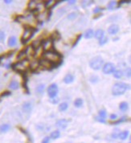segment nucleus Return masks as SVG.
<instances>
[{"instance_id": "393cba45", "label": "nucleus", "mask_w": 131, "mask_h": 143, "mask_svg": "<svg viewBox=\"0 0 131 143\" xmlns=\"http://www.w3.org/2000/svg\"><path fill=\"white\" fill-rule=\"evenodd\" d=\"M44 88H45V85H43V84H41V85H40L39 86H37V88H36V92L41 94V93H43V91H44Z\"/></svg>"}, {"instance_id": "c03bdc74", "label": "nucleus", "mask_w": 131, "mask_h": 143, "mask_svg": "<svg viewBox=\"0 0 131 143\" xmlns=\"http://www.w3.org/2000/svg\"><path fill=\"white\" fill-rule=\"evenodd\" d=\"M52 3V1H46L45 3H44V6L47 7L49 4H51V3Z\"/></svg>"}, {"instance_id": "dca6fc26", "label": "nucleus", "mask_w": 131, "mask_h": 143, "mask_svg": "<svg viewBox=\"0 0 131 143\" xmlns=\"http://www.w3.org/2000/svg\"><path fill=\"white\" fill-rule=\"evenodd\" d=\"M60 35L58 32H53L52 35H51V37H50V40L53 41V40H60Z\"/></svg>"}, {"instance_id": "aec40b11", "label": "nucleus", "mask_w": 131, "mask_h": 143, "mask_svg": "<svg viewBox=\"0 0 131 143\" xmlns=\"http://www.w3.org/2000/svg\"><path fill=\"white\" fill-rule=\"evenodd\" d=\"M40 46H41V41H40V40H35V41H33V43H32V48H33L35 51L37 50Z\"/></svg>"}, {"instance_id": "2f4dec72", "label": "nucleus", "mask_w": 131, "mask_h": 143, "mask_svg": "<svg viewBox=\"0 0 131 143\" xmlns=\"http://www.w3.org/2000/svg\"><path fill=\"white\" fill-rule=\"evenodd\" d=\"M99 78L97 76H96V75H93V76L90 77V81L93 82V83H97L98 81Z\"/></svg>"}, {"instance_id": "423d86ee", "label": "nucleus", "mask_w": 131, "mask_h": 143, "mask_svg": "<svg viewBox=\"0 0 131 143\" xmlns=\"http://www.w3.org/2000/svg\"><path fill=\"white\" fill-rule=\"evenodd\" d=\"M68 125V120L67 119H60L56 122V126L60 128V129H65Z\"/></svg>"}, {"instance_id": "f03ea898", "label": "nucleus", "mask_w": 131, "mask_h": 143, "mask_svg": "<svg viewBox=\"0 0 131 143\" xmlns=\"http://www.w3.org/2000/svg\"><path fill=\"white\" fill-rule=\"evenodd\" d=\"M36 31H38V29H35L33 27H27V28H25V31L24 32V35L22 36L21 38V42L23 44L26 43L27 41L30 40L32 36L34 35L35 32Z\"/></svg>"}, {"instance_id": "cd10ccee", "label": "nucleus", "mask_w": 131, "mask_h": 143, "mask_svg": "<svg viewBox=\"0 0 131 143\" xmlns=\"http://www.w3.org/2000/svg\"><path fill=\"white\" fill-rule=\"evenodd\" d=\"M81 37H82V34H79V35H77V37H76V40L74 41L73 44H72V48H75V46H76V44L78 43V42H79L80 40H81Z\"/></svg>"}, {"instance_id": "f257e3e1", "label": "nucleus", "mask_w": 131, "mask_h": 143, "mask_svg": "<svg viewBox=\"0 0 131 143\" xmlns=\"http://www.w3.org/2000/svg\"><path fill=\"white\" fill-rule=\"evenodd\" d=\"M128 88V85L127 84L124 82H117L116 84H114V85L113 86L112 88V93L113 95L114 96H120L124 94L125 92Z\"/></svg>"}, {"instance_id": "0eeeda50", "label": "nucleus", "mask_w": 131, "mask_h": 143, "mask_svg": "<svg viewBox=\"0 0 131 143\" xmlns=\"http://www.w3.org/2000/svg\"><path fill=\"white\" fill-rule=\"evenodd\" d=\"M119 32V27L117 24H112L108 28V32L110 35H116Z\"/></svg>"}, {"instance_id": "ddd939ff", "label": "nucleus", "mask_w": 131, "mask_h": 143, "mask_svg": "<svg viewBox=\"0 0 131 143\" xmlns=\"http://www.w3.org/2000/svg\"><path fill=\"white\" fill-rule=\"evenodd\" d=\"M11 129V125L9 124H3L0 125V133H6Z\"/></svg>"}, {"instance_id": "1a4fd4ad", "label": "nucleus", "mask_w": 131, "mask_h": 143, "mask_svg": "<svg viewBox=\"0 0 131 143\" xmlns=\"http://www.w3.org/2000/svg\"><path fill=\"white\" fill-rule=\"evenodd\" d=\"M17 43V39L16 36H11L8 39V42H7V44H8L9 47H14L16 46Z\"/></svg>"}, {"instance_id": "a878e982", "label": "nucleus", "mask_w": 131, "mask_h": 143, "mask_svg": "<svg viewBox=\"0 0 131 143\" xmlns=\"http://www.w3.org/2000/svg\"><path fill=\"white\" fill-rule=\"evenodd\" d=\"M98 117L102 118V119H105L106 117V112L105 110H100L99 112H98Z\"/></svg>"}, {"instance_id": "39448f33", "label": "nucleus", "mask_w": 131, "mask_h": 143, "mask_svg": "<svg viewBox=\"0 0 131 143\" xmlns=\"http://www.w3.org/2000/svg\"><path fill=\"white\" fill-rule=\"evenodd\" d=\"M102 71H103V73L105 74H110V73H113L114 71H115V66L113 64L109 62V63H106L103 69H102Z\"/></svg>"}, {"instance_id": "f3484780", "label": "nucleus", "mask_w": 131, "mask_h": 143, "mask_svg": "<svg viewBox=\"0 0 131 143\" xmlns=\"http://www.w3.org/2000/svg\"><path fill=\"white\" fill-rule=\"evenodd\" d=\"M29 48H30V47H27V48H24L22 51H20L19 52V54L17 55V59H21L23 56H26L27 51V50L29 49Z\"/></svg>"}, {"instance_id": "c9c22d12", "label": "nucleus", "mask_w": 131, "mask_h": 143, "mask_svg": "<svg viewBox=\"0 0 131 143\" xmlns=\"http://www.w3.org/2000/svg\"><path fill=\"white\" fill-rule=\"evenodd\" d=\"M103 10H104V9H103V8H101V7H96V8L93 10V12H94V13H99L100 11H103Z\"/></svg>"}, {"instance_id": "b1692460", "label": "nucleus", "mask_w": 131, "mask_h": 143, "mask_svg": "<svg viewBox=\"0 0 131 143\" xmlns=\"http://www.w3.org/2000/svg\"><path fill=\"white\" fill-rule=\"evenodd\" d=\"M127 120H128V119H127V117H121V118H120V119L117 120V121L113 122H110V123H111V124H113V125H118V124H120V123H122V122H126Z\"/></svg>"}, {"instance_id": "58836bf2", "label": "nucleus", "mask_w": 131, "mask_h": 143, "mask_svg": "<svg viewBox=\"0 0 131 143\" xmlns=\"http://www.w3.org/2000/svg\"><path fill=\"white\" fill-rule=\"evenodd\" d=\"M126 76L129 78L130 76H131V70H130V67H128L126 69Z\"/></svg>"}, {"instance_id": "2eb2a0df", "label": "nucleus", "mask_w": 131, "mask_h": 143, "mask_svg": "<svg viewBox=\"0 0 131 143\" xmlns=\"http://www.w3.org/2000/svg\"><path fill=\"white\" fill-rule=\"evenodd\" d=\"M128 136H129V131L125 130V131H122V132H121V133H119L118 138H119L121 140H126V139H127Z\"/></svg>"}, {"instance_id": "a18cd8bd", "label": "nucleus", "mask_w": 131, "mask_h": 143, "mask_svg": "<svg viewBox=\"0 0 131 143\" xmlns=\"http://www.w3.org/2000/svg\"><path fill=\"white\" fill-rule=\"evenodd\" d=\"M75 3H76V0H70V1H68V4H70V5L74 4Z\"/></svg>"}, {"instance_id": "473e14b6", "label": "nucleus", "mask_w": 131, "mask_h": 143, "mask_svg": "<svg viewBox=\"0 0 131 143\" xmlns=\"http://www.w3.org/2000/svg\"><path fill=\"white\" fill-rule=\"evenodd\" d=\"M50 141V137H45V138H43V139L42 140L41 143H48Z\"/></svg>"}, {"instance_id": "9b49d317", "label": "nucleus", "mask_w": 131, "mask_h": 143, "mask_svg": "<svg viewBox=\"0 0 131 143\" xmlns=\"http://www.w3.org/2000/svg\"><path fill=\"white\" fill-rule=\"evenodd\" d=\"M104 34L105 33H104V31H103L102 29H98V30H97L96 32H95V37H96L97 40H101L105 36Z\"/></svg>"}, {"instance_id": "412c9836", "label": "nucleus", "mask_w": 131, "mask_h": 143, "mask_svg": "<svg viewBox=\"0 0 131 143\" xmlns=\"http://www.w3.org/2000/svg\"><path fill=\"white\" fill-rule=\"evenodd\" d=\"M68 108V103H66V102H63V103L60 104L59 108H58V109H59L60 111L64 112V111H65V110H67Z\"/></svg>"}, {"instance_id": "72a5a7b5", "label": "nucleus", "mask_w": 131, "mask_h": 143, "mask_svg": "<svg viewBox=\"0 0 131 143\" xmlns=\"http://www.w3.org/2000/svg\"><path fill=\"white\" fill-rule=\"evenodd\" d=\"M50 101L52 102V104H56V103L59 102V99L56 98V97H53V98H51V99H50Z\"/></svg>"}, {"instance_id": "c85d7f7f", "label": "nucleus", "mask_w": 131, "mask_h": 143, "mask_svg": "<svg viewBox=\"0 0 131 143\" xmlns=\"http://www.w3.org/2000/svg\"><path fill=\"white\" fill-rule=\"evenodd\" d=\"M108 41H109V38H108V37L104 36L102 39L99 40V44H100V45H104V44H105Z\"/></svg>"}, {"instance_id": "c756f323", "label": "nucleus", "mask_w": 131, "mask_h": 143, "mask_svg": "<svg viewBox=\"0 0 131 143\" xmlns=\"http://www.w3.org/2000/svg\"><path fill=\"white\" fill-rule=\"evenodd\" d=\"M116 4H117V2H115V1H111V2H110V3L108 4V8L110 9V10L114 9V7H115Z\"/></svg>"}, {"instance_id": "4468645a", "label": "nucleus", "mask_w": 131, "mask_h": 143, "mask_svg": "<svg viewBox=\"0 0 131 143\" xmlns=\"http://www.w3.org/2000/svg\"><path fill=\"white\" fill-rule=\"evenodd\" d=\"M93 35H94V33H93V29H88L85 32V33L84 34V36L85 39H91L93 36Z\"/></svg>"}, {"instance_id": "9d476101", "label": "nucleus", "mask_w": 131, "mask_h": 143, "mask_svg": "<svg viewBox=\"0 0 131 143\" xmlns=\"http://www.w3.org/2000/svg\"><path fill=\"white\" fill-rule=\"evenodd\" d=\"M32 104L30 102H28V101L24 102V104H23V109L26 112H30L32 111Z\"/></svg>"}, {"instance_id": "5701e85b", "label": "nucleus", "mask_w": 131, "mask_h": 143, "mask_svg": "<svg viewBox=\"0 0 131 143\" xmlns=\"http://www.w3.org/2000/svg\"><path fill=\"white\" fill-rule=\"evenodd\" d=\"M83 103H84V101H83V100L82 99H81V98H77V99H76V101H74V105L76 107V108H81L82 105H83Z\"/></svg>"}, {"instance_id": "20e7f679", "label": "nucleus", "mask_w": 131, "mask_h": 143, "mask_svg": "<svg viewBox=\"0 0 131 143\" xmlns=\"http://www.w3.org/2000/svg\"><path fill=\"white\" fill-rule=\"evenodd\" d=\"M58 90L59 89H58L57 85L53 83V84H52L48 88V94L51 98H53V97H55L57 95Z\"/></svg>"}, {"instance_id": "e433bc0d", "label": "nucleus", "mask_w": 131, "mask_h": 143, "mask_svg": "<svg viewBox=\"0 0 131 143\" xmlns=\"http://www.w3.org/2000/svg\"><path fill=\"white\" fill-rule=\"evenodd\" d=\"M96 120H97V121H98L99 122L105 123V119H102V118H101V117H96Z\"/></svg>"}, {"instance_id": "49530a36", "label": "nucleus", "mask_w": 131, "mask_h": 143, "mask_svg": "<svg viewBox=\"0 0 131 143\" xmlns=\"http://www.w3.org/2000/svg\"><path fill=\"white\" fill-rule=\"evenodd\" d=\"M4 3H6V4H10V3H12V1L11 0H4Z\"/></svg>"}, {"instance_id": "a211bd4d", "label": "nucleus", "mask_w": 131, "mask_h": 143, "mask_svg": "<svg viewBox=\"0 0 131 143\" xmlns=\"http://www.w3.org/2000/svg\"><path fill=\"white\" fill-rule=\"evenodd\" d=\"M128 108H129V104H128L127 102L123 101V102H121V103L119 104V109H120V110H121V111H123V112L126 111V110L128 109Z\"/></svg>"}, {"instance_id": "f8f14e48", "label": "nucleus", "mask_w": 131, "mask_h": 143, "mask_svg": "<svg viewBox=\"0 0 131 143\" xmlns=\"http://www.w3.org/2000/svg\"><path fill=\"white\" fill-rule=\"evenodd\" d=\"M19 85L18 81L13 80H11V81L10 82V84H9V88H10L11 89H12V90H16V89L19 88Z\"/></svg>"}, {"instance_id": "79ce46f5", "label": "nucleus", "mask_w": 131, "mask_h": 143, "mask_svg": "<svg viewBox=\"0 0 131 143\" xmlns=\"http://www.w3.org/2000/svg\"><path fill=\"white\" fill-rule=\"evenodd\" d=\"M110 119H111V120H116V119H117V115L114 114H111V115H110Z\"/></svg>"}, {"instance_id": "a19ab883", "label": "nucleus", "mask_w": 131, "mask_h": 143, "mask_svg": "<svg viewBox=\"0 0 131 143\" xmlns=\"http://www.w3.org/2000/svg\"><path fill=\"white\" fill-rule=\"evenodd\" d=\"M130 3V0H128V1H120L118 3V6H120L123 3Z\"/></svg>"}, {"instance_id": "6e6552de", "label": "nucleus", "mask_w": 131, "mask_h": 143, "mask_svg": "<svg viewBox=\"0 0 131 143\" xmlns=\"http://www.w3.org/2000/svg\"><path fill=\"white\" fill-rule=\"evenodd\" d=\"M73 81H74V77H73V75H72L70 73L67 74L64 78V82L65 84H71V83H72Z\"/></svg>"}, {"instance_id": "37998d69", "label": "nucleus", "mask_w": 131, "mask_h": 143, "mask_svg": "<svg viewBox=\"0 0 131 143\" xmlns=\"http://www.w3.org/2000/svg\"><path fill=\"white\" fill-rule=\"evenodd\" d=\"M102 16H103V14H97L96 16H94V17H93V19H97L98 18L101 17Z\"/></svg>"}, {"instance_id": "ea45409f", "label": "nucleus", "mask_w": 131, "mask_h": 143, "mask_svg": "<svg viewBox=\"0 0 131 143\" xmlns=\"http://www.w3.org/2000/svg\"><path fill=\"white\" fill-rule=\"evenodd\" d=\"M60 3H63V1H62V0H60V1H56V3H55L54 4H53V6H52V7H51V8H52H52H54L55 6H57L58 4H60Z\"/></svg>"}, {"instance_id": "7ed1b4c3", "label": "nucleus", "mask_w": 131, "mask_h": 143, "mask_svg": "<svg viewBox=\"0 0 131 143\" xmlns=\"http://www.w3.org/2000/svg\"><path fill=\"white\" fill-rule=\"evenodd\" d=\"M104 63V61L101 56H97L93 57L90 62H89V66L91 67V69L93 70H99L101 69V67H102V64Z\"/></svg>"}, {"instance_id": "6ab92c4d", "label": "nucleus", "mask_w": 131, "mask_h": 143, "mask_svg": "<svg viewBox=\"0 0 131 143\" xmlns=\"http://www.w3.org/2000/svg\"><path fill=\"white\" fill-rule=\"evenodd\" d=\"M60 136V133L59 130H55L53 132H52V133H51V138L55 140V139H57V138H59Z\"/></svg>"}, {"instance_id": "4be33fe9", "label": "nucleus", "mask_w": 131, "mask_h": 143, "mask_svg": "<svg viewBox=\"0 0 131 143\" xmlns=\"http://www.w3.org/2000/svg\"><path fill=\"white\" fill-rule=\"evenodd\" d=\"M113 77L117 79H120L123 77V72L121 70H116L113 72Z\"/></svg>"}, {"instance_id": "4c0bfd02", "label": "nucleus", "mask_w": 131, "mask_h": 143, "mask_svg": "<svg viewBox=\"0 0 131 143\" xmlns=\"http://www.w3.org/2000/svg\"><path fill=\"white\" fill-rule=\"evenodd\" d=\"M11 92H8V91H6V92H3L2 94H1V96H10L11 95Z\"/></svg>"}, {"instance_id": "7c9ffc66", "label": "nucleus", "mask_w": 131, "mask_h": 143, "mask_svg": "<svg viewBox=\"0 0 131 143\" xmlns=\"http://www.w3.org/2000/svg\"><path fill=\"white\" fill-rule=\"evenodd\" d=\"M77 16V14L76 12H72L68 14V19H70V20H72V19H76Z\"/></svg>"}, {"instance_id": "bb28decb", "label": "nucleus", "mask_w": 131, "mask_h": 143, "mask_svg": "<svg viewBox=\"0 0 131 143\" xmlns=\"http://www.w3.org/2000/svg\"><path fill=\"white\" fill-rule=\"evenodd\" d=\"M119 133H120V131H119V130H118V129L114 130H113V133H112V138H114V139L118 138Z\"/></svg>"}, {"instance_id": "f704fd0d", "label": "nucleus", "mask_w": 131, "mask_h": 143, "mask_svg": "<svg viewBox=\"0 0 131 143\" xmlns=\"http://www.w3.org/2000/svg\"><path fill=\"white\" fill-rule=\"evenodd\" d=\"M5 38V33L2 31H0V41H3Z\"/></svg>"}]
</instances>
